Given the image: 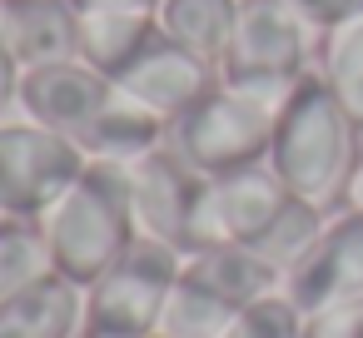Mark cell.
<instances>
[{
	"label": "cell",
	"instance_id": "obj_1",
	"mask_svg": "<svg viewBox=\"0 0 363 338\" xmlns=\"http://www.w3.org/2000/svg\"><path fill=\"white\" fill-rule=\"evenodd\" d=\"M358 125L343 115L333 90L308 70L274 115V145H269V169L284 179L294 199H308L318 209L338 204L358 174Z\"/></svg>",
	"mask_w": 363,
	"mask_h": 338
},
{
	"label": "cell",
	"instance_id": "obj_2",
	"mask_svg": "<svg viewBox=\"0 0 363 338\" xmlns=\"http://www.w3.org/2000/svg\"><path fill=\"white\" fill-rule=\"evenodd\" d=\"M50 269L70 283H95L135 239V204H130V169L90 159L85 174L60 194V204L40 219Z\"/></svg>",
	"mask_w": 363,
	"mask_h": 338
},
{
	"label": "cell",
	"instance_id": "obj_3",
	"mask_svg": "<svg viewBox=\"0 0 363 338\" xmlns=\"http://www.w3.org/2000/svg\"><path fill=\"white\" fill-rule=\"evenodd\" d=\"M274 100H259L249 90L234 85H214L194 110H184L169 125V150L204 179H224L234 169H254L269 164V145H274Z\"/></svg>",
	"mask_w": 363,
	"mask_h": 338
},
{
	"label": "cell",
	"instance_id": "obj_4",
	"mask_svg": "<svg viewBox=\"0 0 363 338\" xmlns=\"http://www.w3.org/2000/svg\"><path fill=\"white\" fill-rule=\"evenodd\" d=\"M308 50H313V30L298 21L289 0H239V21L219 60V80L279 105L313 70Z\"/></svg>",
	"mask_w": 363,
	"mask_h": 338
},
{
	"label": "cell",
	"instance_id": "obj_5",
	"mask_svg": "<svg viewBox=\"0 0 363 338\" xmlns=\"http://www.w3.org/2000/svg\"><path fill=\"white\" fill-rule=\"evenodd\" d=\"M184 274V254L160 239H135L95 283H85V323L90 338H150L160 328L164 298Z\"/></svg>",
	"mask_w": 363,
	"mask_h": 338
},
{
	"label": "cell",
	"instance_id": "obj_6",
	"mask_svg": "<svg viewBox=\"0 0 363 338\" xmlns=\"http://www.w3.org/2000/svg\"><path fill=\"white\" fill-rule=\"evenodd\" d=\"M90 154L35 120H0V219L40 224L85 174Z\"/></svg>",
	"mask_w": 363,
	"mask_h": 338
},
{
	"label": "cell",
	"instance_id": "obj_7",
	"mask_svg": "<svg viewBox=\"0 0 363 338\" xmlns=\"http://www.w3.org/2000/svg\"><path fill=\"white\" fill-rule=\"evenodd\" d=\"M115 105V80L100 75L95 65L75 60H55V65H35L21 75V100L16 110L55 135H65L70 145H90V135L100 130L105 110Z\"/></svg>",
	"mask_w": 363,
	"mask_h": 338
},
{
	"label": "cell",
	"instance_id": "obj_8",
	"mask_svg": "<svg viewBox=\"0 0 363 338\" xmlns=\"http://www.w3.org/2000/svg\"><path fill=\"white\" fill-rule=\"evenodd\" d=\"M130 169V204H135V224L145 239H160L169 249H179L184 259L194 254V229H199V199H204V174H194L169 140L125 164Z\"/></svg>",
	"mask_w": 363,
	"mask_h": 338
},
{
	"label": "cell",
	"instance_id": "obj_9",
	"mask_svg": "<svg viewBox=\"0 0 363 338\" xmlns=\"http://www.w3.org/2000/svg\"><path fill=\"white\" fill-rule=\"evenodd\" d=\"M294 194L284 189V179L269 164L254 169H234L224 179H204V199H199V229H194V254L214 249V244H244L254 249L264 239V229L284 214Z\"/></svg>",
	"mask_w": 363,
	"mask_h": 338
},
{
	"label": "cell",
	"instance_id": "obj_10",
	"mask_svg": "<svg viewBox=\"0 0 363 338\" xmlns=\"http://www.w3.org/2000/svg\"><path fill=\"white\" fill-rule=\"evenodd\" d=\"M363 293V209H343L323 224L318 244L284 274V298L308 313L338 298H358Z\"/></svg>",
	"mask_w": 363,
	"mask_h": 338
},
{
	"label": "cell",
	"instance_id": "obj_11",
	"mask_svg": "<svg viewBox=\"0 0 363 338\" xmlns=\"http://www.w3.org/2000/svg\"><path fill=\"white\" fill-rule=\"evenodd\" d=\"M214 85H219V65L199 60L194 50L174 45L169 35H155V40L135 55V65L115 80L120 95H130L135 105H145V110L160 115L164 125H174L184 110H194Z\"/></svg>",
	"mask_w": 363,
	"mask_h": 338
},
{
	"label": "cell",
	"instance_id": "obj_12",
	"mask_svg": "<svg viewBox=\"0 0 363 338\" xmlns=\"http://www.w3.org/2000/svg\"><path fill=\"white\" fill-rule=\"evenodd\" d=\"M0 30H6L21 70L75 60L80 11L75 0H0Z\"/></svg>",
	"mask_w": 363,
	"mask_h": 338
},
{
	"label": "cell",
	"instance_id": "obj_13",
	"mask_svg": "<svg viewBox=\"0 0 363 338\" xmlns=\"http://www.w3.org/2000/svg\"><path fill=\"white\" fill-rule=\"evenodd\" d=\"M80 323H85V288L60 278L55 269L0 303V338H75Z\"/></svg>",
	"mask_w": 363,
	"mask_h": 338
},
{
	"label": "cell",
	"instance_id": "obj_14",
	"mask_svg": "<svg viewBox=\"0 0 363 338\" xmlns=\"http://www.w3.org/2000/svg\"><path fill=\"white\" fill-rule=\"evenodd\" d=\"M184 278L209 288L214 298H224L229 308H249L269 293H284V274L259 259L254 249L244 244H214V249H199L184 259Z\"/></svg>",
	"mask_w": 363,
	"mask_h": 338
},
{
	"label": "cell",
	"instance_id": "obj_15",
	"mask_svg": "<svg viewBox=\"0 0 363 338\" xmlns=\"http://www.w3.org/2000/svg\"><path fill=\"white\" fill-rule=\"evenodd\" d=\"M239 21V0H160V35L219 65Z\"/></svg>",
	"mask_w": 363,
	"mask_h": 338
},
{
	"label": "cell",
	"instance_id": "obj_16",
	"mask_svg": "<svg viewBox=\"0 0 363 338\" xmlns=\"http://www.w3.org/2000/svg\"><path fill=\"white\" fill-rule=\"evenodd\" d=\"M155 35H160V16H80L75 55L85 65H95L100 75L120 80Z\"/></svg>",
	"mask_w": 363,
	"mask_h": 338
},
{
	"label": "cell",
	"instance_id": "obj_17",
	"mask_svg": "<svg viewBox=\"0 0 363 338\" xmlns=\"http://www.w3.org/2000/svg\"><path fill=\"white\" fill-rule=\"evenodd\" d=\"M164 140H169V125H164L160 115H150L145 105H135L130 95L115 90V105L105 110V120H100V130L90 135L85 154H90V159H105V164H135V159L155 154Z\"/></svg>",
	"mask_w": 363,
	"mask_h": 338
},
{
	"label": "cell",
	"instance_id": "obj_18",
	"mask_svg": "<svg viewBox=\"0 0 363 338\" xmlns=\"http://www.w3.org/2000/svg\"><path fill=\"white\" fill-rule=\"evenodd\" d=\"M318 80L333 90V100L363 135V16L318 40Z\"/></svg>",
	"mask_w": 363,
	"mask_h": 338
},
{
	"label": "cell",
	"instance_id": "obj_19",
	"mask_svg": "<svg viewBox=\"0 0 363 338\" xmlns=\"http://www.w3.org/2000/svg\"><path fill=\"white\" fill-rule=\"evenodd\" d=\"M239 313L244 308H229L224 298H214L209 288H199V283H189L179 274V283L164 298V313H160V328L155 333L160 338H224Z\"/></svg>",
	"mask_w": 363,
	"mask_h": 338
},
{
	"label": "cell",
	"instance_id": "obj_20",
	"mask_svg": "<svg viewBox=\"0 0 363 338\" xmlns=\"http://www.w3.org/2000/svg\"><path fill=\"white\" fill-rule=\"evenodd\" d=\"M323 224H328V214L318 209V204H308V199H289L284 204V214L264 229V239L254 244V254L259 259H269L279 274H289L313 244H318V234H323Z\"/></svg>",
	"mask_w": 363,
	"mask_h": 338
},
{
	"label": "cell",
	"instance_id": "obj_21",
	"mask_svg": "<svg viewBox=\"0 0 363 338\" xmlns=\"http://www.w3.org/2000/svg\"><path fill=\"white\" fill-rule=\"evenodd\" d=\"M40 274H50V254H45V234L40 224H0V303L16 298L21 288H30Z\"/></svg>",
	"mask_w": 363,
	"mask_h": 338
},
{
	"label": "cell",
	"instance_id": "obj_22",
	"mask_svg": "<svg viewBox=\"0 0 363 338\" xmlns=\"http://www.w3.org/2000/svg\"><path fill=\"white\" fill-rule=\"evenodd\" d=\"M298 328H303V313H298L284 293H269V298L249 303V308L229 323L224 338H298Z\"/></svg>",
	"mask_w": 363,
	"mask_h": 338
},
{
	"label": "cell",
	"instance_id": "obj_23",
	"mask_svg": "<svg viewBox=\"0 0 363 338\" xmlns=\"http://www.w3.org/2000/svg\"><path fill=\"white\" fill-rule=\"evenodd\" d=\"M298 338H363V293L323 303V308H308Z\"/></svg>",
	"mask_w": 363,
	"mask_h": 338
},
{
	"label": "cell",
	"instance_id": "obj_24",
	"mask_svg": "<svg viewBox=\"0 0 363 338\" xmlns=\"http://www.w3.org/2000/svg\"><path fill=\"white\" fill-rule=\"evenodd\" d=\"M289 6L298 11V21L323 40L328 30H338V26H348V21H358L363 16V0H289Z\"/></svg>",
	"mask_w": 363,
	"mask_h": 338
},
{
	"label": "cell",
	"instance_id": "obj_25",
	"mask_svg": "<svg viewBox=\"0 0 363 338\" xmlns=\"http://www.w3.org/2000/svg\"><path fill=\"white\" fill-rule=\"evenodd\" d=\"M21 60H16V50H11V40H6V30H0V120H6L11 110H16V100H21Z\"/></svg>",
	"mask_w": 363,
	"mask_h": 338
},
{
	"label": "cell",
	"instance_id": "obj_26",
	"mask_svg": "<svg viewBox=\"0 0 363 338\" xmlns=\"http://www.w3.org/2000/svg\"><path fill=\"white\" fill-rule=\"evenodd\" d=\"M80 16H160V0H75Z\"/></svg>",
	"mask_w": 363,
	"mask_h": 338
},
{
	"label": "cell",
	"instance_id": "obj_27",
	"mask_svg": "<svg viewBox=\"0 0 363 338\" xmlns=\"http://www.w3.org/2000/svg\"><path fill=\"white\" fill-rule=\"evenodd\" d=\"M348 204L363 209V164H358V174H353V184H348Z\"/></svg>",
	"mask_w": 363,
	"mask_h": 338
},
{
	"label": "cell",
	"instance_id": "obj_28",
	"mask_svg": "<svg viewBox=\"0 0 363 338\" xmlns=\"http://www.w3.org/2000/svg\"><path fill=\"white\" fill-rule=\"evenodd\" d=\"M150 338H160V333H150Z\"/></svg>",
	"mask_w": 363,
	"mask_h": 338
}]
</instances>
